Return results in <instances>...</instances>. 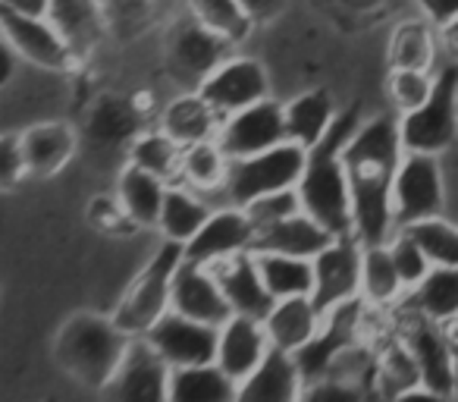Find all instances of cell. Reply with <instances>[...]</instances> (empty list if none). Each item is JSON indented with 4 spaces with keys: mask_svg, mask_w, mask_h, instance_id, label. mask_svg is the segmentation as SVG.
Instances as JSON below:
<instances>
[{
    "mask_svg": "<svg viewBox=\"0 0 458 402\" xmlns=\"http://www.w3.org/2000/svg\"><path fill=\"white\" fill-rule=\"evenodd\" d=\"M399 120L380 114L361 123L343 148L352 189V236L361 245H386L395 233L393 179L402 164Z\"/></svg>",
    "mask_w": 458,
    "mask_h": 402,
    "instance_id": "6da1fadb",
    "label": "cell"
},
{
    "mask_svg": "<svg viewBox=\"0 0 458 402\" xmlns=\"http://www.w3.org/2000/svg\"><path fill=\"white\" fill-rule=\"evenodd\" d=\"M358 126H361L358 107L336 114L324 141L308 151L305 173H301L299 185H295L301 211L318 220L320 227H327L333 236H352V189L343 148Z\"/></svg>",
    "mask_w": 458,
    "mask_h": 402,
    "instance_id": "7a4b0ae2",
    "label": "cell"
},
{
    "mask_svg": "<svg viewBox=\"0 0 458 402\" xmlns=\"http://www.w3.org/2000/svg\"><path fill=\"white\" fill-rule=\"evenodd\" d=\"M132 337L120 330L114 318L104 314H72L54 337V358L70 377L91 389H104V383L123 364Z\"/></svg>",
    "mask_w": 458,
    "mask_h": 402,
    "instance_id": "3957f363",
    "label": "cell"
},
{
    "mask_svg": "<svg viewBox=\"0 0 458 402\" xmlns=\"http://www.w3.org/2000/svg\"><path fill=\"white\" fill-rule=\"evenodd\" d=\"M185 261L182 243L164 239L160 249L154 252L151 261L141 268V274L132 280V287L123 293V302L110 318L120 324L123 333L129 337H145L166 312H170V293H173V277H176L179 264Z\"/></svg>",
    "mask_w": 458,
    "mask_h": 402,
    "instance_id": "277c9868",
    "label": "cell"
},
{
    "mask_svg": "<svg viewBox=\"0 0 458 402\" xmlns=\"http://www.w3.org/2000/svg\"><path fill=\"white\" fill-rule=\"evenodd\" d=\"M308 151L295 141H280L276 148H267L251 158L229 160L226 183H223V198L226 205L245 208L255 198L274 195V192L295 189L305 173Z\"/></svg>",
    "mask_w": 458,
    "mask_h": 402,
    "instance_id": "5b68a950",
    "label": "cell"
},
{
    "mask_svg": "<svg viewBox=\"0 0 458 402\" xmlns=\"http://www.w3.org/2000/svg\"><path fill=\"white\" fill-rule=\"evenodd\" d=\"M141 123L145 116L135 101H126L120 95L95 98L79 129V151H85L91 164L123 170L129 164V148L145 129Z\"/></svg>",
    "mask_w": 458,
    "mask_h": 402,
    "instance_id": "8992f818",
    "label": "cell"
},
{
    "mask_svg": "<svg viewBox=\"0 0 458 402\" xmlns=\"http://www.w3.org/2000/svg\"><path fill=\"white\" fill-rule=\"evenodd\" d=\"M458 133V70L449 66L437 76L433 91L418 110H408L399 120L405 151L439 154L455 141Z\"/></svg>",
    "mask_w": 458,
    "mask_h": 402,
    "instance_id": "52a82bcc",
    "label": "cell"
},
{
    "mask_svg": "<svg viewBox=\"0 0 458 402\" xmlns=\"http://www.w3.org/2000/svg\"><path fill=\"white\" fill-rule=\"evenodd\" d=\"M233 54V45L204 29L191 13L176 20L166 32V70L182 91H198L201 82Z\"/></svg>",
    "mask_w": 458,
    "mask_h": 402,
    "instance_id": "ba28073f",
    "label": "cell"
},
{
    "mask_svg": "<svg viewBox=\"0 0 458 402\" xmlns=\"http://www.w3.org/2000/svg\"><path fill=\"white\" fill-rule=\"evenodd\" d=\"M443 211V179L437 154L405 151L393 179V220L395 230L439 218Z\"/></svg>",
    "mask_w": 458,
    "mask_h": 402,
    "instance_id": "9c48e42d",
    "label": "cell"
},
{
    "mask_svg": "<svg viewBox=\"0 0 458 402\" xmlns=\"http://www.w3.org/2000/svg\"><path fill=\"white\" fill-rule=\"evenodd\" d=\"M399 339L408 346L414 364H418L420 387L458 396V368H455V355H452V346H449V337H445L443 324L402 308Z\"/></svg>",
    "mask_w": 458,
    "mask_h": 402,
    "instance_id": "30bf717a",
    "label": "cell"
},
{
    "mask_svg": "<svg viewBox=\"0 0 458 402\" xmlns=\"http://www.w3.org/2000/svg\"><path fill=\"white\" fill-rule=\"evenodd\" d=\"M198 95H201L220 116H229V114H236V110L264 101V98L270 95V76L261 60L249 57V54H229V57L204 79Z\"/></svg>",
    "mask_w": 458,
    "mask_h": 402,
    "instance_id": "8fae6325",
    "label": "cell"
},
{
    "mask_svg": "<svg viewBox=\"0 0 458 402\" xmlns=\"http://www.w3.org/2000/svg\"><path fill=\"white\" fill-rule=\"evenodd\" d=\"M361 252L364 245L355 236H336L314 264V289L311 299L320 314L345 305L361 295Z\"/></svg>",
    "mask_w": 458,
    "mask_h": 402,
    "instance_id": "7c38bea8",
    "label": "cell"
},
{
    "mask_svg": "<svg viewBox=\"0 0 458 402\" xmlns=\"http://www.w3.org/2000/svg\"><path fill=\"white\" fill-rule=\"evenodd\" d=\"M0 38L16 51V57L41 66V70L66 73L76 70V54L64 41V35L51 26L47 16H22L0 7Z\"/></svg>",
    "mask_w": 458,
    "mask_h": 402,
    "instance_id": "4fadbf2b",
    "label": "cell"
},
{
    "mask_svg": "<svg viewBox=\"0 0 458 402\" xmlns=\"http://www.w3.org/2000/svg\"><path fill=\"white\" fill-rule=\"evenodd\" d=\"M280 141H286L283 104L270 101V98L223 116L220 133H216V145L223 148V154H226L229 160L261 154V151H267V148H276Z\"/></svg>",
    "mask_w": 458,
    "mask_h": 402,
    "instance_id": "5bb4252c",
    "label": "cell"
},
{
    "mask_svg": "<svg viewBox=\"0 0 458 402\" xmlns=\"http://www.w3.org/2000/svg\"><path fill=\"white\" fill-rule=\"evenodd\" d=\"M170 368L145 337H132L123 364L104 383L101 402H166Z\"/></svg>",
    "mask_w": 458,
    "mask_h": 402,
    "instance_id": "9a60e30c",
    "label": "cell"
},
{
    "mask_svg": "<svg viewBox=\"0 0 458 402\" xmlns=\"http://www.w3.org/2000/svg\"><path fill=\"white\" fill-rule=\"evenodd\" d=\"M216 333H220V327L185 318V314L170 308V312L145 333V339H148V346L164 358L166 368H195V364L214 362Z\"/></svg>",
    "mask_w": 458,
    "mask_h": 402,
    "instance_id": "2e32d148",
    "label": "cell"
},
{
    "mask_svg": "<svg viewBox=\"0 0 458 402\" xmlns=\"http://www.w3.org/2000/svg\"><path fill=\"white\" fill-rule=\"evenodd\" d=\"M251 249H255V227H251L249 214L236 205L210 211V218L204 220L201 230L182 245L185 261L204 264V268Z\"/></svg>",
    "mask_w": 458,
    "mask_h": 402,
    "instance_id": "e0dca14e",
    "label": "cell"
},
{
    "mask_svg": "<svg viewBox=\"0 0 458 402\" xmlns=\"http://www.w3.org/2000/svg\"><path fill=\"white\" fill-rule=\"evenodd\" d=\"M270 352V339L264 330V321L245 318V314H229L216 333V355L214 364L226 377L242 383L251 377Z\"/></svg>",
    "mask_w": 458,
    "mask_h": 402,
    "instance_id": "ac0fdd59",
    "label": "cell"
},
{
    "mask_svg": "<svg viewBox=\"0 0 458 402\" xmlns=\"http://www.w3.org/2000/svg\"><path fill=\"white\" fill-rule=\"evenodd\" d=\"M170 308L185 314V318L204 321V324H214V327H220L223 321L233 314V308H229L214 270L204 268V264H191V261L179 264L176 277H173Z\"/></svg>",
    "mask_w": 458,
    "mask_h": 402,
    "instance_id": "d6986e66",
    "label": "cell"
},
{
    "mask_svg": "<svg viewBox=\"0 0 458 402\" xmlns=\"http://www.w3.org/2000/svg\"><path fill=\"white\" fill-rule=\"evenodd\" d=\"M216 283H220L223 295H226L233 314H245V318L264 321V314L274 308V295L267 293L261 274H258L255 252H242V255L223 258V261L210 264Z\"/></svg>",
    "mask_w": 458,
    "mask_h": 402,
    "instance_id": "ffe728a7",
    "label": "cell"
},
{
    "mask_svg": "<svg viewBox=\"0 0 458 402\" xmlns=\"http://www.w3.org/2000/svg\"><path fill=\"white\" fill-rule=\"evenodd\" d=\"M26 173L35 179H47L60 173L79 151V133L70 123H38L20 133Z\"/></svg>",
    "mask_w": 458,
    "mask_h": 402,
    "instance_id": "44dd1931",
    "label": "cell"
},
{
    "mask_svg": "<svg viewBox=\"0 0 458 402\" xmlns=\"http://www.w3.org/2000/svg\"><path fill=\"white\" fill-rule=\"evenodd\" d=\"M47 20L64 35L76 60L89 57L107 35V13L101 0H51Z\"/></svg>",
    "mask_w": 458,
    "mask_h": 402,
    "instance_id": "7402d4cb",
    "label": "cell"
},
{
    "mask_svg": "<svg viewBox=\"0 0 458 402\" xmlns=\"http://www.w3.org/2000/svg\"><path fill=\"white\" fill-rule=\"evenodd\" d=\"M324 324V314L318 312L311 295H293V299H276L274 308L264 314V330H267L270 349L299 352Z\"/></svg>",
    "mask_w": 458,
    "mask_h": 402,
    "instance_id": "603a6c76",
    "label": "cell"
},
{
    "mask_svg": "<svg viewBox=\"0 0 458 402\" xmlns=\"http://www.w3.org/2000/svg\"><path fill=\"white\" fill-rule=\"evenodd\" d=\"M305 381L289 352L270 349L261 368L239 383L236 402H299Z\"/></svg>",
    "mask_w": 458,
    "mask_h": 402,
    "instance_id": "cb8c5ba5",
    "label": "cell"
},
{
    "mask_svg": "<svg viewBox=\"0 0 458 402\" xmlns=\"http://www.w3.org/2000/svg\"><path fill=\"white\" fill-rule=\"evenodd\" d=\"M333 233L320 227L305 211L280 220L274 227H264L255 233V249L251 252H276V255H295V258H318L327 245L333 243Z\"/></svg>",
    "mask_w": 458,
    "mask_h": 402,
    "instance_id": "d4e9b609",
    "label": "cell"
},
{
    "mask_svg": "<svg viewBox=\"0 0 458 402\" xmlns=\"http://www.w3.org/2000/svg\"><path fill=\"white\" fill-rule=\"evenodd\" d=\"M223 116L204 101L198 91H182L179 98H173L164 110H160V123L157 126L170 135L176 145L189 148L198 141H210L220 133Z\"/></svg>",
    "mask_w": 458,
    "mask_h": 402,
    "instance_id": "484cf974",
    "label": "cell"
},
{
    "mask_svg": "<svg viewBox=\"0 0 458 402\" xmlns=\"http://www.w3.org/2000/svg\"><path fill=\"white\" fill-rule=\"evenodd\" d=\"M283 120H286V141H295L305 151H311L314 145L324 141V135L330 133L333 120H336L330 91L314 89L293 98L289 104H283Z\"/></svg>",
    "mask_w": 458,
    "mask_h": 402,
    "instance_id": "4316f807",
    "label": "cell"
},
{
    "mask_svg": "<svg viewBox=\"0 0 458 402\" xmlns=\"http://www.w3.org/2000/svg\"><path fill=\"white\" fill-rule=\"evenodd\" d=\"M170 183L154 173L141 170V167L126 164L116 179V201L123 205V211L129 214L135 227H157L160 208H164V198Z\"/></svg>",
    "mask_w": 458,
    "mask_h": 402,
    "instance_id": "83f0119b",
    "label": "cell"
},
{
    "mask_svg": "<svg viewBox=\"0 0 458 402\" xmlns=\"http://www.w3.org/2000/svg\"><path fill=\"white\" fill-rule=\"evenodd\" d=\"M239 383L214 362L195 368H170L166 402H236Z\"/></svg>",
    "mask_w": 458,
    "mask_h": 402,
    "instance_id": "f1b7e54d",
    "label": "cell"
},
{
    "mask_svg": "<svg viewBox=\"0 0 458 402\" xmlns=\"http://www.w3.org/2000/svg\"><path fill=\"white\" fill-rule=\"evenodd\" d=\"M405 312L445 324L458 318V268H433L414 289L405 293Z\"/></svg>",
    "mask_w": 458,
    "mask_h": 402,
    "instance_id": "f546056e",
    "label": "cell"
},
{
    "mask_svg": "<svg viewBox=\"0 0 458 402\" xmlns=\"http://www.w3.org/2000/svg\"><path fill=\"white\" fill-rule=\"evenodd\" d=\"M258 274H261L267 293L276 299H293V295H311L314 289V264L311 258L276 255V252H255Z\"/></svg>",
    "mask_w": 458,
    "mask_h": 402,
    "instance_id": "4dcf8cb0",
    "label": "cell"
},
{
    "mask_svg": "<svg viewBox=\"0 0 458 402\" xmlns=\"http://www.w3.org/2000/svg\"><path fill=\"white\" fill-rule=\"evenodd\" d=\"M208 218H210L208 201H204L198 192L173 183L170 189H166L164 208H160L157 230L164 233V239H173V243L185 245L198 230H201Z\"/></svg>",
    "mask_w": 458,
    "mask_h": 402,
    "instance_id": "1f68e13d",
    "label": "cell"
},
{
    "mask_svg": "<svg viewBox=\"0 0 458 402\" xmlns=\"http://www.w3.org/2000/svg\"><path fill=\"white\" fill-rule=\"evenodd\" d=\"M405 295L389 245H364L361 252V299L364 305L386 308Z\"/></svg>",
    "mask_w": 458,
    "mask_h": 402,
    "instance_id": "d6a6232c",
    "label": "cell"
},
{
    "mask_svg": "<svg viewBox=\"0 0 458 402\" xmlns=\"http://www.w3.org/2000/svg\"><path fill=\"white\" fill-rule=\"evenodd\" d=\"M229 158L223 154V148L216 145V139L198 141V145L182 148V164H179V185L198 192H220L226 183Z\"/></svg>",
    "mask_w": 458,
    "mask_h": 402,
    "instance_id": "836d02e7",
    "label": "cell"
},
{
    "mask_svg": "<svg viewBox=\"0 0 458 402\" xmlns=\"http://www.w3.org/2000/svg\"><path fill=\"white\" fill-rule=\"evenodd\" d=\"M185 13H191L204 29L220 35L226 45L239 47L251 35L255 22L239 0H185Z\"/></svg>",
    "mask_w": 458,
    "mask_h": 402,
    "instance_id": "e575fe53",
    "label": "cell"
},
{
    "mask_svg": "<svg viewBox=\"0 0 458 402\" xmlns=\"http://www.w3.org/2000/svg\"><path fill=\"white\" fill-rule=\"evenodd\" d=\"M129 164L166 179L179 183V164H182V145L170 139L164 129H141L139 139L129 148Z\"/></svg>",
    "mask_w": 458,
    "mask_h": 402,
    "instance_id": "d590c367",
    "label": "cell"
},
{
    "mask_svg": "<svg viewBox=\"0 0 458 402\" xmlns=\"http://www.w3.org/2000/svg\"><path fill=\"white\" fill-rule=\"evenodd\" d=\"M418 383H420V374H418V364H414L411 352H408V346L402 343L399 337L389 339V343L377 352L374 387H377V393H380V399L393 402L395 396L418 387Z\"/></svg>",
    "mask_w": 458,
    "mask_h": 402,
    "instance_id": "8d00e7d4",
    "label": "cell"
},
{
    "mask_svg": "<svg viewBox=\"0 0 458 402\" xmlns=\"http://www.w3.org/2000/svg\"><path fill=\"white\" fill-rule=\"evenodd\" d=\"M405 233L424 249L433 268H458V230L443 218L418 220V224L405 227Z\"/></svg>",
    "mask_w": 458,
    "mask_h": 402,
    "instance_id": "74e56055",
    "label": "cell"
},
{
    "mask_svg": "<svg viewBox=\"0 0 458 402\" xmlns=\"http://www.w3.org/2000/svg\"><path fill=\"white\" fill-rule=\"evenodd\" d=\"M433 60L430 29L424 22H402L389 45V64L393 70H427Z\"/></svg>",
    "mask_w": 458,
    "mask_h": 402,
    "instance_id": "f35d334b",
    "label": "cell"
},
{
    "mask_svg": "<svg viewBox=\"0 0 458 402\" xmlns=\"http://www.w3.org/2000/svg\"><path fill=\"white\" fill-rule=\"evenodd\" d=\"M299 402H383L374 383L349 381V377H320L305 383Z\"/></svg>",
    "mask_w": 458,
    "mask_h": 402,
    "instance_id": "ab89813d",
    "label": "cell"
},
{
    "mask_svg": "<svg viewBox=\"0 0 458 402\" xmlns=\"http://www.w3.org/2000/svg\"><path fill=\"white\" fill-rule=\"evenodd\" d=\"M386 245H389V255H393V264H395V270H399V280H402V287H405V293L418 287L433 270L430 258L424 255V249H420L405 230H395Z\"/></svg>",
    "mask_w": 458,
    "mask_h": 402,
    "instance_id": "60d3db41",
    "label": "cell"
},
{
    "mask_svg": "<svg viewBox=\"0 0 458 402\" xmlns=\"http://www.w3.org/2000/svg\"><path fill=\"white\" fill-rule=\"evenodd\" d=\"M107 13V32H116L123 38H132L151 22L157 0H101Z\"/></svg>",
    "mask_w": 458,
    "mask_h": 402,
    "instance_id": "b9f144b4",
    "label": "cell"
},
{
    "mask_svg": "<svg viewBox=\"0 0 458 402\" xmlns=\"http://www.w3.org/2000/svg\"><path fill=\"white\" fill-rule=\"evenodd\" d=\"M433 82L437 79L427 76V70H393V76H389V98H393V104L402 114H408V110H418L430 98Z\"/></svg>",
    "mask_w": 458,
    "mask_h": 402,
    "instance_id": "7bdbcfd3",
    "label": "cell"
},
{
    "mask_svg": "<svg viewBox=\"0 0 458 402\" xmlns=\"http://www.w3.org/2000/svg\"><path fill=\"white\" fill-rule=\"evenodd\" d=\"M242 211L249 214L251 227H255V233H258V230H264V227H274V224H280V220L299 214L301 201H299V192L286 189V192H274V195L255 198V201L245 205Z\"/></svg>",
    "mask_w": 458,
    "mask_h": 402,
    "instance_id": "ee69618b",
    "label": "cell"
},
{
    "mask_svg": "<svg viewBox=\"0 0 458 402\" xmlns=\"http://www.w3.org/2000/svg\"><path fill=\"white\" fill-rule=\"evenodd\" d=\"M26 160H22L20 135H0V189H13L26 179Z\"/></svg>",
    "mask_w": 458,
    "mask_h": 402,
    "instance_id": "f6af8a7d",
    "label": "cell"
},
{
    "mask_svg": "<svg viewBox=\"0 0 458 402\" xmlns=\"http://www.w3.org/2000/svg\"><path fill=\"white\" fill-rule=\"evenodd\" d=\"M91 224L98 230H107V233H120V230H139V227L129 220V214L123 211V205L116 198H95L91 201V211H89Z\"/></svg>",
    "mask_w": 458,
    "mask_h": 402,
    "instance_id": "bcb514c9",
    "label": "cell"
},
{
    "mask_svg": "<svg viewBox=\"0 0 458 402\" xmlns=\"http://www.w3.org/2000/svg\"><path fill=\"white\" fill-rule=\"evenodd\" d=\"M242 10L251 16L255 26H264V22H274L276 16L286 10V0H239Z\"/></svg>",
    "mask_w": 458,
    "mask_h": 402,
    "instance_id": "7dc6e473",
    "label": "cell"
},
{
    "mask_svg": "<svg viewBox=\"0 0 458 402\" xmlns=\"http://www.w3.org/2000/svg\"><path fill=\"white\" fill-rule=\"evenodd\" d=\"M418 4L427 13V20L437 22L439 29H445L452 20H458V0H418Z\"/></svg>",
    "mask_w": 458,
    "mask_h": 402,
    "instance_id": "c3c4849f",
    "label": "cell"
},
{
    "mask_svg": "<svg viewBox=\"0 0 458 402\" xmlns=\"http://www.w3.org/2000/svg\"><path fill=\"white\" fill-rule=\"evenodd\" d=\"M393 402H458V396H452V393H437V389H430V387H411V389H405V393H399Z\"/></svg>",
    "mask_w": 458,
    "mask_h": 402,
    "instance_id": "681fc988",
    "label": "cell"
},
{
    "mask_svg": "<svg viewBox=\"0 0 458 402\" xmlns=\"http://www.w3.org/2000/svg\"><path fill=\"white\" fill-rule=\"evenodd\" d=\"M0 7L13 10V13H22V16H47L51 0H0Z\"/></svg>",
    "mask_w": 458,
    "mask_h": 402,
    "instance_id": "f907efd6",
    "label": "cell"
},
{
    "mask_svg": "<svg viewBox=\"0 0 458 402\" xmlns=\"http://www.w3.org/2000/svg\"><path fill=\"white\" fill-rule=\"evenodd\" d=\"M13 57H16V51L7 45V41L0 38V85L7 82L10 73H13Z\"/></svg>",
    "mask_w": 458,
    "mask_h": 402,
    "instance_id": "816d5d0a",
    "label": "cell"
},
{
    "mask_svg": "<svg viewBox=\"0 0 458 402\" xmlns=\"http://www.w3.org/2000/svg\"><path fill=\"white\" fill-rule=\"evenodd\" d=\"M445 337H449V346H452V355H455V368H458V318L445 321L443 324Z\"/></svg>",
    "mask_w": 458,
    "mask_h": 402,
    "instance_id": "f5cc1de1",
    "label": "cell"
},
{
    "mask_svg": "<svg viewBox=\"0 0 458 402\" xmlns=\"http://www.w3.org/2000/svg\"><path fill=\"white\" fill-rule=\"evenodd\" d=\"M343 7H349V10H358V13H364V10H374V7H380L383 0H339Z\"/></svg>",
    "mask_w": 458,
    "mask_h": 402,
    "instance_id": "db71d44e",
    "label": "cell"
},
{
    "mask_svg": "<svg viewBox=\"0 0 458 402\" xmlns=\"http://www.w3.org/2000/svg\"><path fill=\"white\" fill-rule=\"evenodd\" d=\"M443 38H445V45H449V51L458 54V20H452L449 26L443 29Z\"/></svg>",
    "mask_w": 458,
    "mask_h": 402,
    "instance_id": "11a10c76",
    "label": "cell"
}]
</instances>
